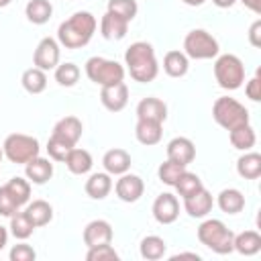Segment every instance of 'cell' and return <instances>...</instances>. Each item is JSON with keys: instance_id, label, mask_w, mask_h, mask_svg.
<instances>
[{"instance_id": "obj_13", "label": "cell", "mask_w": 261, "mask_h": 261, "mask_svg": "<svg viewBox=\"0 0 261 261\" xmlns=\"http://www.w3.org/2000/svg\"><path fill=\"white\" fill-rule=\"evenodd\" d=\"M114 192H116V196L122 200V202H137L141 196H143V192H145V184H143V179L139 177V175H135V173H122L120 177H118V181H116V186H114Z\"/></svg>"}, {"instance_id": "obj_2", "label": "cell", "mask_w": 261, "mask_h": 261, "mask_svg": "<svg viewBox=\"0 0 261 261\" xmlns=\"http://www.w3.org/2000/svg\"><path fill=\"white\" fill-rule=\"evenodd\" d=\"M124 65H126L130 77L141 84L153 82L159 73L155 49L145 41H137L124 51Z\"/></svg>"}, {"instance_id": "obj_49", "label": "cell", "mask_w": 261, "mask_h": 261, "mask_svg": "<svg viewBox=\"0 0 261 261\" xmlns=\"http://www.w3.org/2000/svg\"><path fill=\"white\" fill-rule=\"evenodd\" d=\"M184 4H188V6H202L206 0H181Z\"/></svg>"}, {"instance_id": "obj_14", "label": "cell", "mask_w": 261, "mask_h": 261, "mask_svg": "<svg viewBox=\"0 0 261 261\" xmlns=\"http://www.w3.org/2000/svg\"><path fill=\"white\" fill-rule=\"evenodd\" d=\"M84 243L86 247H98V245H106V243H112V226L108 220H92L86 224L84 228Z\"/></svg>"}, {"instance_id": "obj_24", "label": "cell", "mask_w": 261, "mask_h": 261, "mask_svg": "<svg viewBox=\"0 0 261 261\" xmlns=\"http://www.w3.org/2000/svg\"><path fill=\"white\" fill-rule=\"evenodd\" d=\"M237 173L245 179H257L261 175V155L255 151H245L237 161Z\"/></svg>"}, {"instance_id": "obj_34", "label": "cell", "mask_w": 261, "mask_h": 261, "mask_svg": "<svg viewBox=\"0 0 261 261\" xmlns=\"http://www.w3.org/2000/svg\"><path fill=\"white\" fill-rule=\"evenodd\" d=\"M33 230H35V224L29 220V216L24 214V210H22V212L18 210L16 214L10 216V234H12L14 239L24 241V239H29V237L33 234Z\"/></svg>"}, {"instance_id": "obj_43", "label": "cell", "mask_w": 261, "mask_h": 261, "mask_svg": "<svg viewBox=\"0 0 261 261\" xmlns=\"http://www.w3.org/2000/svg\"><path fill=\"white\" fill-rule=\"evenodd\" d=\"M245 94H247V98L253 100V102H259V100H261V80H259V71H257V75H255L253 80L247 82Z\"/></svg>"}, {"instance_id": "obj_20", "label": "cell", "mask_w": 261, "mask_h": 261, "mask_svg": "<svg viewBox=\"0 0 261 261\" xmlns=\"http://www.w3.org/2000/svg\"><path fill=\"white\" fill-rule=\"evenodd\" d=\"M126 31H128V22L124 18H120V16H116V14H112V12L106 10V14L100 20V33H102V37L108 39V41H120V39H124Z\"/></svg>"}, {"instance_id": "obj_5", "label": "cell", "mask_w": 261, "mask_h": 261, "mask_svg": "<svg viewBox=\"0 0 261 261\" xmlns=\"http://www.w3.org/2000/svg\"><path fill=\"white\" fill-rule=\"evenodd\" d=\"M212 118L226 130L237 128L241 124L249 122V110L234 98L228 96H220L216 98L214 106H212Z\"/></svg>"}, {"instance_id": "obj_47", "label": "cell", "mask_w": 261, "mask_h": 261, "mask_svg": "<svg viewBox=\"0 0 261 261\" xmlns=\"http://www.w3.org/2000/svg\"><path fill=\"white\" fill-rule=\"evenodd\" d=\"M212 2H214L218 8H230V6H232L237 0H212Z\"/></svg>"}, {"instance_id": "obj_23", "label": "cell", "mask_w": 261, "mask_h": 261, "mask_svg": "<svg viewBox=\"0 0 261 261\" xmlns=\"http://www.w3.org/2000/svg\"><path fill=\"white\" fill-rule=\"evenodd\" d=\"M190 61L184 51H167L163 57V71L169 77H184L188 73Z\"/></svg>"}, {"instance_id": "obj_26", "label": "cell", "mask_w": 261, "mask_h": 261, "mask_svg": "<svg viewBox=\"0 0 261 261\" xmlns=\"http://www.w3.org/2000/svg\"><path fill=\"white\" fill-rule=\"evenodd\" d=\"M24 214L29 216V220H31V222L35 224V228H37V226H45V224L51 222V218H53V208H51V204L45 202V200H33V202L27 204Z\"/></svg>"}, {"instance_id": "obj_9", "label": "cell", "mask_w": 261, "mask_h": 261, "mask_svg": "<svg viewBox=\"0 0 261 261\" xmlns=\"http://www.w3.org/2000/svg\"><path fill=\"white\" fill-rule=\"evenodd\" d=\"M59 57H61V51H59V43L53 39V37H43L35 49V55H33V63L35 67L43 69V71H49V69H55L59 65Z\"/></svg>"}, {"instance_id": "obj_15", "label": "cell", "mask_w": 261, "mask_h": 261, "mask_svg": "<svg viewBox=\"0 0 261 261\" xmlns=\"http://www.w3.org/2000/svg\"><path fill=\"white\" fill-rule=\"evenodd\" d=\"M196 157V147L188 137H175L167 143V159L181 163V165H190Z\"/></svg>"}, {"instance_id": "obj_11", "label": "cell", "mask_w": 261, "mask_h": 261, "mask_svg": "<svg viewBox=\"0 0 261 261\" xmlns=\"http://www.w3.org/2000/svg\"><path fill=\"white\" fill-rule=\"evenodd\" d=\"M153 216L159 224H171L179 216V202L173 194H159L153 202Z\"/></svg>"}, {"instance_id": "obj_25", "label": "cell", "mask_w": 261, "mask_h": 261, "mask_svg": "<svg viewBox=\"0 0 261 261\" xmlns=\"http://www.w3.org/2000/svg\"><path fill=\"white\" fill-rule=\"evenodd\" d=\"M112 190L110 173H92L86 179V194L94 200H104Z\"/></svg>"}, {"instance_id": "obj_3", "label": "cell", "mask_w": 261, "mask_h": 261, "mask_svg": "<svg viewBox=\"0 0 261 261\" xmlns=\"http://www.w3.org/2000/svg\"><path fill=\"white\" fill-rule=\"evenodd\" d=\"M198 239L202 245H206L210 251L218 253V255H228L234 251L232 241H234V232L218 218H208L198 226Z\"/></svg>"}, {"instance_id": "obj_8", "label": "cell", "mask_w": 261, "mask_h": 261, "mask_svg": "<svg viewBox=\"0 0 261 261\" xmlns=\"http://www.w3.org/2000/svg\"><path fill=\"white\" fill-rule=\"evenodd\" d=\"M184 53L188 59H212L218 55V41L204 29H194L184 39Z\"/></svg>"}, {"instance_id": "obj_39", "label": "cell", "mask_w": 261, "mask_h": 261, "mask_svg": "<svg viewBox=\"0 0 261 261\" xmlns=\"http://www.w3.org/2000/svg\"><path fill=\"white\" fill-rule=\"evenodd\" d=\"M86 259L88 261H118V253L114 251V247L110 243H106V245L90 247Z\"/></svg>"}, {"instance_id": "obj_12", "label": "cell", "mask_w": 261, "mask_h": 261, "mask_svg": "<svg viewBox=\"0 0 261 261\" xmlns=\"http://www.w3.org/2000/svg\"><path fill=\"white\" fill-rule=\"evenodd\" d=\"M82 130H84V126H82V120L77 116H63L61 120L55 122L51 137L63 141L69 147H75L80 137H82Z\"/></svg>"}, {"instance_id": "obj_4", "label": "cell", "mask_w": 261, "mask_h": 261, "mask_svg": "<svg viewBox=\"0 0 261 261\" xmlns=\"http://www.w3.org/2000/svg\"><path fill=\"white\" fill-rule=\"evenodd\" d=\"M214 77L222 90H237L245 82V65L232 53L218 55L214 61Z\"/></svg>"}, {"instance_id": "obj_7", "label": "cell", "mask_w": 261, "mask_h": 261, "mask_svg": "<svg viewBox=\"0 0 261 261\" xmlns=\"http://www.w3.org/2000/svg\"><path fill=\"white\" fill-rule=\"evenodd\" d=\"M86 75L90 77V82H94L98 86H110V84L124 80V67L114 59L96 55L86 61Z\"/></svg>"}, {"instance_id": "obj_38", "label": "cell", "mask_w": 261, "mask_h": 261, "mask_svg": "<svg viewBox=\"0 0 261 261\" xmlns=\"http://www.w3.org/2000/svg\"><path fill=\"white\" fill-rule=\"evenodd\" d=\"M137 0H108V12L124 18L126 22H130L137 16Z\"/></svg>"}, {"instance_id": "obj_48", "label": "cell", "mask_w": 261, "mask_h": 261, "mask_svg": "<svg viewBox=\"0 0 261 261\" xmlns=\"http://www.w3.org/2000/svg\"><path fill=\"white\" fill-rule=\"evenodd\" d=\"M179 257H190V259H200V255H198V253H177V255H173L171 259H179Z\"/></svg>"}, {"instance_id": "obj_36", "label": "cell", "mask_w": 261, "mask_h": 261, "mask_svg": "<svg viewBox=\"0 0 261 261\" xmlns=\"http://www.w3.org/2000/svg\"><path fill=\"white\" fill-rule=\"evenodd\" d=\"M77 80H80V67H77L75 63L67 61V63H59V65L55 67V82H57L59 86L71 88V86L77 84Z\"/></svg>"}, {"instance_id": "obj_40", "label": "cell", "mask_w": 261, "mask_h": 261, "mask_svg": "<svg viewBox=\"0 0 261 261\" xmlns=\"http://www.w3.org/2000/svg\"><path fill=\"white\" fill-rule=\"evenodd\" d=\"M69 151H71L69 145H65L63 141H59L55 137H49V141H47V153H49V157L53 161H65V157H67Z\"/></svg>"}, {"instance_id": "obj_17", "label": "cell", "mask_w": 261, "mask_h": 261, "mask_svg": "<svg viewBox=\"0 0 261 261\" xmlns=\"http://www.w3.org/2000/svg\"><path fill=\"white\" fill-rule=\"evenodd\" d=\"M137 118H143V120H155V122H165L167 118V106L163 100L159 98H143L139 104H137Z\"/></svg>"}, {"instance_id": "obj_32", "label": "cell", "mask_w": 261, "mask_h": 261, "mask_svg": "<svg viewBox=\"0 0 261 261\" xmlns=\"http://www.w3.org/2000/svg\"><path fill=\"white\" fill-rule=\"evenodd\" d=\"M22 88L29 92V94H41L45 88H47V75L43 69L39 67H29L22 71Z\"/></svg>"}, {"instance_id": "obj_1", "label": "cell", "mask_w": 261, "mask_h": 261, "mask_svg": "<svg viewBox=\"0 0 261 261\" xmlns=\"http://www.w3.org/2000/svg\"><path fill=\"white\" fill-rule=\"evenodd\" d=\"M96 16L92 12L80 10L71 14L67 20H63L57 29V43L63 45L65 49H80L88 45L96 33Z\"/></svg>"}, {"instance_id": "obj_51", "label": "cell", "mask_w": 261, "mask_h": 261, "mask_svg": "<svg viewBox=\"0 0 261 261\" xmlns=\"http://www.w3.org/2000/svg\"><path fill=\"white\" fill-rule=\"evenodd\" d=\"M2 157H4V151H2V147H0V163H2Z\"/></svg>"}, {"instance_id": "obj_45", "label": "cell", "mask_w": 261, "mask_h": 261, "mask_svg": "<svg viewBox=\"0 0 261 261\" xmlns=\"http://www.w3.org/2000/svg\"><path fill=\"white\" fill-rule=\"evenodd\" d=\"M249 10H253L255 14H259L261 12V0H241Z\"/></svg>"}, {"instance_id": "obj_10", "label": "cell", "mask_w": 261, "mask_h": 261, "mask_svg": "<svg viewBox=\"0 0 261 261\" xmlns=\"http://www.w3.org/2000/svg\"><path fill=\"white\" fill-rule=\"evenodd\" d=\"M100 102L110 112H120L128 104V88L124 82H116L110 86H102L100 90Z\"/></svg>"}, {"instance_id": "obj_29", "label": "cell", "mask_w": 261, "mask_h": 261, "mask_svg": "<svg viewBox=\"0 0 261 261\" xmlns=\"http://www.w3.org/2000/svg\"><path fill=\"white\" fill-rule=\"evenodd\" d=\"M232 247L234 251H239L241 255H255L259 253L261 249V234L257 230H245L241 234H234V241H232Z\"/></svg>"}, {"instance_id": "obj_42", "label": "cell", "mask_w": 261, "mask_h": 261, "mask_svg": "<svg viewBox=\"0 0 261 261\" xmlns=\"http://www.w3.org/2000/svg\"><path fill=\"white\" fill-rule=\"evenodd\" d=\"M37 253L31 245L27 243H20V245H14L10 249V261H35Z\"/></svg>"}, {"instance_id": "obj_41", "label": "cell", "mask_w": 261, "mask_h": 261, "mask_svg": "<svg viewBox=\"0 0 261 261\" xmlns=\"http://www.w3.org/2000/svg\"><path fill=\"white\" fill-rule=\"evenodd\" d=\"M20 208H18V204L12 200V196L8 194V190L4 188V186H0V214L2 216H12V214H16Z\"/></svg>"}, {"instance_id": "obj_28", "label": "cell", "mask_w": 261, "mask_h": 261, "mask_svg": "<svg viewBox=\"0 0 261 261\" xmlns=\"http://www.w3.org/2000/svg\"><path fill=\"white\" fill-rule=\"evenodd\" d=\"M228 139H230V143H232L234 149H239V151H249V149L255 147L257 135H255L253 126L247 122V124H241V126H237V128H230V130H228Z\"/></svg>"}, {"instance_id": "obj_22", "label": "cell", "mask_w": 261, "mask_h": 261, "mask_svg": "<svg viewBox=\"0 0 261 261\" xmlns=\"http://www.w3.org/2000/svg\"><path fill=\"white\" fill-rule=\"evenodd\" d=\"M63 163L67 165V169H69L71 173H75V175H84V173H88V171L92 169L94 159H92L90 151H86V149H77V147H71V151L67 153V157H65V161H63Z\"/></svg>"}, {"instance_id": "obj_16", "label": "cell", "mask_w": 261, "mask_h": 261, "mask_svg": "<svg viewBox=\"0 0 261 261\" xmlns=\"http://www.w3.org/2000/svg\"><path fill=\"white\" fill-rule=\"evenodd\" d=\"M212 206H214V200H212V194L206 188H202L196 194L184 198V208L192 218H204L212 210Z\"/></svg>"}, {"instance_id": "obj_27", "label": "cell", "mask_w": 261, "mask_h": 261, "mask_svg": "<svg viewBox=\"0 0 261 261\" xmlns=\"http://www.w3.org/2000/svg\"><path fill=\"white\" fill-rule=\"evenodd\" d=\"M216 204L226 214H239L245 208V196L239 190H234V188H226V190H222L218 194Z\"/></svg>"}, {"instance_id": "obj_35", "label": "cell", "mask_w": 261, "mask_h": 261, "mask_svg": "<svg viewBox=\"0 0 261 261\" xmlns=\"http://www.w3.org/2000/svg\"><path fill=\"white\" fill-rule=\"evenodd\" d=\"M175 190H177V194L181 196V198H188V196H192V194H196L198 190H202L204 188V184H202V179L196 175V173H192V171H184L181 175H179V179L175 181V186H173Z\"/></svg>"}, {"instance_id": "obj_33", "label": "cell", "mask_w": 261, "mask_h": 261, "mask_svg": "<svg viewBox=\"0 0 261 261\" xmlns=\"http://www.w3.org/2000/svg\"><path fill=\"white\" fill-rule=\"evenodd\" d=\"M4 188L8 190V194L12 196V200L18 204V208L27 206L31 200V181L22 179V177H12L4 184Z\"/></svg>"}, {"instance_id": "obj_50", "label": "cell", "mask_w": 261, "mask_h": 261, "mask_svg": "<svg viewBox=\"0 0 261 261\" xmlns=\"http://www.w3.org/2000/svg\"><path fill=\"white\" fill-rule=\"evenodd\" d=\"M12 0H0V8H4V6H8Z\"/></svg>"}, {"instance_id": "obj_30", "label": "cell", "mask_w": 261, "mask_h": 261, "mask_svg": "<svg viewBox=\"0 0 261 261\" xmlns=\"http://www.w3.org/2000/svg\"><path fill=\"white\" fill-rule=\"evenodd\" d=\"M24 14L33 24H45L53 14V6L49 0H29L24 6Z\"/></svg>"}, {"instance_id": "obj_19", "label": "cell", "mask_w": 261, "mask_h": 261, "mask_svg": "<svg viewBox=\"0 0 261 261\" xmlns=\"http://www.w3.org/2000/svg\"><path fill=\"white\" fill-rule=\"evenodd\" d=\"M102 165L110 175H122L130 169V155L124 149H110L102 157Z\"/></svg>"}, {"instance_id": "obj_44", "label": "cell", "mask_w": 261, "mask_h": 261, "mask_svg": "<svg viewBox=\"0 0 261 261\" xmlns=\"http://www.w3.org/2000/svg\"><path fill=\"white\" fill-rule=\"evenodd\" d=\"M249 41L253 47H261V20H255L249 29Z\"/></svg>"}, {"instance_id": "obj_21", "label": "cell", "mask_w": 261, "mask_h": 261, "mask_svg": "<svg viewBox=\"0 0 261 261\" xmlns=\"http://www.w3.org/2000/svg\"><path fill=\"white\" fill-rule=\"evenodd\" d=\"M135 135H137V141L141 145H147V147H153L161 141V122H155V120H143L139 118L137 120V126H135Z\"/></svg>"}, {"instance_id": "obj_46", "label": "cell", "mask_w": 261, "mask_h": 261, "mask_svg": "<svg viewBox=\"0 0 261 261\" xmlns=\"http://www.w3.org/2000/svg\"><path fill=\"white\" fill-rule=\"evenodd\" d=\"M6 243H8V230L0 224V251L6 247Z\"/></svg>"}, {"instance_id": "obj_31", "label": "cell", "mask_w": 261, "mask_h": 261, "mask_svg": "<svg viewBox=\"0 0 261 261\" xmlns=\"http://www.w3.org/2000/svg\"><path fill=\"white\" fill-rule=\"evenodd\" d=\"M139 251H141V257H143V259H147V261H157V259H161V257L165 255L167 245H165V241H163L161 237L149 234V237H145V239L141 241Z\"/></svg>"}, {"instance_id": "obj_37", "label": "cell", "mask_w": 261, "mask_h": 261, "mask_svg": "<svg viewBox=\"0 0 261 261\" xmlns=\"http://www.w3.org/2000/svg\"><path fill=\"white\" fill-rule=\"evenodd\" d=\"M184 171H186V165L167 159V161H163V163L159 165L157 175H159V179H161L165 186H175V181L179 179V175H181Z\"/></svg>"}, {"instance_id": "obj_6", "label": "cell", "mask_w": 261, "mask_h": 261, "mask_svg": "<svg viewBox=\"0 0 261 261\" xmlns=\"http://www.w3.org/2000/svg\"><path fill=\"white\" fill-rule=\"evenodd\" d=\"M2 151L6 155L8 161L12 163H29L31 159H35L41 151L39 141L31 135H22V133H12L4 139L2 143Z\"/></svg>"}, {"instance_id": "obj_18", "label": "cell", "mask_w": 261, "mask_h": 261, "mask_svg": "<svg viewBox=\"0 0 261 261\" xmlns=\"http://www.w3.org/2000/svg\"><path fill=\"white\" fill-rule=\"evenodd\" d=\"M24 173H27V179L31 184L43 186V184H47L53 177V163L49 159H43V157L37 155L35 159L24 163Z\"/></svg>"}]
</instances>
